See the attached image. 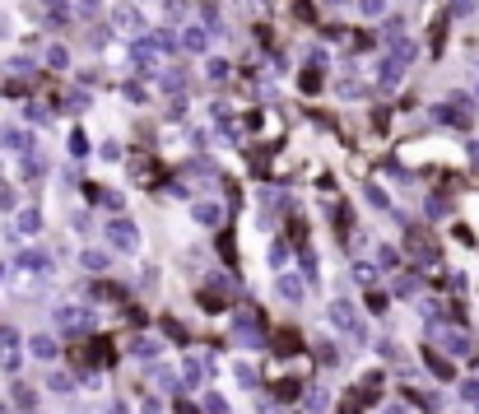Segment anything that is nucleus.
Listing matches in <instances>:
<instances>
[{"instance_id":"nucleus-1","label":"nucleus","mask_w":479,"mask_h":414,"mask_svg":"<svg viewBox=\"0 0 479 414\" xmlns=\"http://www.w3.org/2000/svg\"><path fill=\"white\" fill-rule=\"evenodd\" d=\"M107 237H112V247H117V252H135V242H140V228H135L131 219H112V224H107Z\"/></svg>"},{"instance_id":"nucleus-2","label":"nucleus","mask_w":479,"mask_h":414,"mask_svg":"<svg viewBox=\"0 0 479 414\" xmlns=\"http://www.w3.org/2000/svg\"><path fill=\"white\" fill-rule=\"evenodd\" d=\"M331 321L345 331V336H354V340H363V321H358V312L349 307V302H331Z\"/></svg>"},{"instance_id":"nucleus-3","label":"nucleus","mask_w":479,"mask_h":414,"mask_svg":"<svg viewBox=\"0 0 479 414\" xmlns=\"http://www.w3.org/2000/svg\"><path fill=\"white\" fill-rule=\"evenodd\" d=\"M433 122H442V126H466L461 98H456V102H437V107H433Z\"/></svg>"},{"instance_id":"nucleus-4","label":"nucleus","mask_w":479,"mask_h":414,"mask_svg":"<svg viewBox=\"0 0 479 414\" xmlns=\"http://www.w3.org/2000/svg\"><path fill=\"white\" fill-rule=\"evenodd\" d=\"M56 326H61V331H79V326H89V312H84V307H61V312H56Z\"/></svg>"},{"instance_id":"nucleus-5","label":"nucleus","mask_w":479,"mask_h":414,"mask_svg":"<svg viewBox=\"0 0 479 414\" xmlns=\"http://www.w3.org/2000/svg\"><path fill=\"white\" fill-rule=\"evenodd\" d=\"M19 270H33V275H47V270H52V256H47V252H19Z\"/></svg>"},{"instance_id":"nucleus-6","label":"nucleus","mask_w":479,"mask_h":414,"mask_svg":"<svg viewBox=\"0 0 479 414\" xmlns=\"http://www.w3.org/2000/svg\"><path fill=\"white\" fill-rule=\"evenodd\" d=\"M0 145H5V149H19V154H23V149H28V131H14V126H0Z\"/></svg>"},{"instance_id":"nucleus-7","label":"nucleus","mask_w":479,"mask_h":414,"mask_svg":"<svg viewBox=\"0 0 479 414\" xmlns=\"http://www.w3.org/2000/svg\"><path fill=\"white\" fill-rule=\"evenodd\" d=\"M177 47H187V52H205V47H210V37H205V28H187V33L177 37Z\"/></svg>"},{"instance_id":"nucleus-8","label":"nucleus","mask_w":479,"mask_h":414,"mask_svg":"<svg viewBox=\"0 0 479 414\" xmlns=\"http://www.w3.org/2000/svg\"><path fill=\"white\" fill-rule=\"evenodd\" d=\"M131 66L135 70H149V66H154V47H149V42H135L131 47Z\"/></svg>"},{"instance_id":"nucleus-9","label":"nucleus","mask_w":479,"mask_h":414,"mask_svg":"<svg viewBox=\"0 0 479 414\" xmlns=\"http://www.w3.org/2000/svg\"><path fill=\"white\" fill-rule=\"evenodd\" d=\"M275 289H279V298H289V302H298V298H302V284L293 280V275H279Z\"/></svg>"},{"instance_id":"nucleus-10","label":"nucleus","mask_w":479,"mask_h":414,"mask_svg":"<svg viewBox=\"0 0 479 414\" xmlns=\"http://www.w3.org/2000/svg\"><path fill=\"white\" fill-rule=\"evenodd\" d=\"M414 52H419V47H414V42H401V47H396V52H391L386 61H391V66H401V70H405V66H410V61H414Z\"/></svg>"},{"instance_id":"nucleus-11","label":"nucleus","mask_w":479,"mask_h":414,"mask_svg":"<svg viewBox=\"0 0 479 414\" xmlns=\"http://www.w3.org/2000/svg\"><path fill=\"white\" fill-rule=\"evenodd\" d=\"M79 261H84V270H98V275L107 270V252H98V247H89V252H84Z\"/></svg>"},{"instance_id":"nucleus-12","label":"nucleus","mask_w":479,"mask_h":414,"mask_svg":"<svg viewBox=\"0 0 479 414\" xmlns=\"http://www.w3.org/2000/svg\"><path fill=\"white\" fill-rule=\"evenodd\" d=\"M89 196H93V205H107V210H122V205H126L122 196H117V191H98V187H93Z\"/></svg>"},{"instance_id":"nucleus-13","label":"nucleus","mask_w":479,"mask_h":414,"mask_svg":"<svg viewBox=\"0 0 479 414\" xmlns=\"http://www.w3.org/2000/svg\"><path fill=\"white\" fill-rule=\"evenodd\" d=\"M219 205H214V201H201V205H196V219H201V224H219Z\"/></svg>"},{"instance_id":"nucleus-14","label":"nucleus","mask_w":479,"mask_h":414,"mask_svg":"<svg viewBox=\"0 0 479 414\" xmlns=\"http://www.w3.org/2000/svg\"><path fill=\"white\" fill-rule=\"evenodd\" d=\"M19 172H23V177H28V182H33V177H42V158H37V154L19 158Z\"/></svg>"},{"instance_id":"nucleus-15","label":"nucleus","mask_w":479,"mask_h":414,"mask_svg":"<svg viewBox=\"0 0 479 414\" xmlns=\"http://www.w3.org/2000/svg\"><path fill=\"white\" fill-rule=\"evenodd\" d=\"M37 228H42V214H37V210H23L19 214V233H37Z\"/></svg>"},{"instance_id":"nucleus-16","label":"nucleus","mask_w":479,"mask_h":414,"mask_svg":"<svg viewBox=\"0 0 479 414\" xmlns=\"http://www.w3.org/2000/svg\"><path fill=\"white\" fill-rule=\"evenodd\" d=\"M117 23H122V28H135V33L145 28V19H140V10H122V14H117Z\"/></svg>"},{"instance_id":"nucleus-17","label":"nucleus","mask_w":479,"mask_h":414,"mask_svg":"<svg viewBox=\"0 0 479 414\" xmlns=\"http://www.w3.org/2000/svg\"><path fill=\"white\" fill-rule=\"evenodd\" d=\"M149 47H154V52H177V37H172V33H154V37H149Z\"/></svg>"},{"instance_id":"nucleus-18","label":"nucleus","mask_w":479,"mask_h":414,"mask_svg":"<svg viewBox=\"0 0 479 414\" xmlns=\"http://www.w3.org/2000/svg\"><path fill=\"white\" fill-rule=\"evenodd\" d=\"M47 66H52V70H66V66H70L66 47H52V52H47Z\"/></svg>"},{"instance_id":"nucleus-19","label":"nucleus","mask_w":479,"mask_h":414,"mask_svg":"<svg viewBox=\"0 0 479 414\" xmlns=\"http://www.w3.org/2000/svg\"><path fill=\"white\" fill-rule=\"evenodd\" d=\"M28 349H33L37 358H52V354H56V345H52L47 336H33V345H28Z\"/></svg>"},{"instance_id":"nucleus-20","label":"nucleus","mask_w":479,"mask_h":414,"mask_svg":"<svg viewBox=\"0 0 479 414\" xmlns=\"http://www.w3.org/2000/svg\"><path fill=\"white\" fill-rule=\"evenodd\" d=\"M363 196H368V201L377 205V210H386V205H391L386 196H382V187H377V182H368V187H363Z\"/></svg>"},{"instance_id":"nucleus-21","label":"nucleus","mask_w":479,"mask_h":414,"mask_svg":"<svg viewBox=\"0 0 479 414\" xmlns=\"http://www.w3.org/2000/svg\"><path fill=\"white\" fill-rule=\"evenodd\" d=\"M447 214H451V205H447L442 196H433V201H428V219H447Z\"/></svg>"},{"instance_id":"nucleus-22","label":"nucleus","mask_w":479,"mask_h":414,"mask_svg":"<svg viewBox=\"0 0 479 414\" xmlns=\"http://www.w3.org/2000/svg\"><path fill=\"white\" fill-rule=\"evenodd\" d=\"M102 158H107V163H117V158H122V145H117V140H102V149H98Z\"/></svg>"},{"instance_id":"nucleus-23","label":"nucleus","mask_w":479,"mask_h":414,"mask_svg":"<svg viewBox=\"0 0 479 414\" xmlns=\"http://www.w3.org/2000/svg\"><path fill=\"white\" fill-rule=\"evenodd\" d=\"M302 270H307V280H317V256H312V247H302Z\"/></svg>"},{"instance_id":"nucleus-24","label":"nucleus","mask_w":479,"mask_h":414,"mask_svg":"<svg viewBox=\"0 0 479 414\" xmlns=\"http://www.w3.org/2000/svg\"><path fill=\"white\" fill-rule=\"evenodd\" d=\"M358 10L363 14H386V0H358Z\"/></svg>"},{"instance_id":"nucleus-25","label":"nucleus","mask_w":479,"mask_h":414,"mask_svg":"<svg viewBox=\"0 0 479 414\" xmlns=\"http://www.w3.org/2000/svg\"><path fill=\"white\" fill-rule=\"evenodd\" d=\"M135 354H140V358H154L158 345H154V340H135Z\"/></svg>"},{"instance_id":"nucleus-26","label":"nucleus","mask_w":479,"mask_h":414,"mask_svg":"<svg viewBox=\"0 0 479 414\" xmlns=\"http://www.w3.org/2000/svg\"><path fill=\"white\" fill-rule=\"evenodd\" d=\"M419 289V280H414V275H401V280H396V293H414Z\"/></svg>"},{"instance_id":"nucleus-27","label":"nucleus","mask_w":479,"mask_h":414,"mask_svg":"<svg viewBox=\"0 0 479 414\" xmlns=\"http://www.w3.org/2000/svg\"><path fill=\"white\" fill-rule=\"evenodd\" d=\"M23 117H28V122H47V107H37V102H28V107H23Z\"/></svg>"},{"instance_id":"nucleus-28","label":"nucleus","mask_w":479,"mask_h":414,"mask_svg":"<svg viewBox=\"0 0 479 414\" xmlns=\"http://www.w3.org/2000/svg\"><path fill=\"white\" fill-rule=\"evenodd\" d=\"M205 410H210V414H223L228 405H223V396H205Z\"/></svg>"},{"instance_id":"nucleus-29","label":"nucleus","mask_w":479,"mask_h":414,"mask_svg":"<svg viewBox=\"0 0 479 414\" xmlns=\"http://www.w3.org/2000/svg\"><path fill=\"white\" fill-rule=\"evenodd\" d=\"M187 10H191L187 0H167V14H172V19H182V14H187Z\"/></svg>"},{"instance_id":"nucleus-30","label":"nucleus","mask_w":479,"mask_h":414,"mask_svg":"<svg viewBox=\"0 0 479 414\" xmlns=\"http://www.w3.org/2000/svg\"><path fill=\"white\" fill-rule=\"evenodd\" d=\"M84 149H89V140H84V135L75 131V135H70V154H84Z\"/></svg>"},{"instance_id":"nucleus-31","label":"nucleus","mask_w":479,"mask_h":414,"mask_svg":"<svg viewBox=\"0 0 479 414\" xmlns=\"http://www.w3.org/2000/svg\"><path fill=\"white\" fill-rule=\"evenodd\" d=\"M284 256H289V247H284V242L270 247V261H275V266H284Z\"/></svg>"},{"instance_id":"nucleus-32","label":"nucleus","mask_w":479,"mask_h":414,"mask_svg":"<svg viewBox=\"0 0 479 414\" xmlns=\"http://www.w3.org/2000/svg\"><path fill=\"white\" fill-rule=\"evenodd\" d=\"M354 280L358 284H372V266H354Z\"/></svg>"},{"instance_id":"nucleus-33","label":"nucleus","mask_w":479,"mask_h":414,"mask_svg":"<svg viewBox=\"0 0 479 414\" xmlns=\"http://www.w3.org/2000/svg\"><path fill=\"white\" fill-rule=\"evenodd\" d=\"M475 10V0H451V14H470Z\"/></svg>"},{"instance_id":"nucleus-34","label":"nucleus","mask_w":479,"mask_h":414,"mask_svg":"<svg viewBox=\"0 0 479 414\" xmlns=\"http://www.w3.org/2000/svg\"><path fill=\"white\" fill-rule=\"evenodd\" d=\"M461 396H466V401H479V382H466V386H461Z\"/></svg>"},{"instance_id":"nucleus-35","label":"nucleus","mask_w":479,"mask_h":414,"mask_svg":"<svg viewBox=\"0 0 479 414\" xmlns=\"http://www.w3.org/2000/svg\"><path fill=\"white\" fill-rule=\"evenodd\" d=\"M321 5H345V0H321Z\"/></svg>"}]
</instances>
